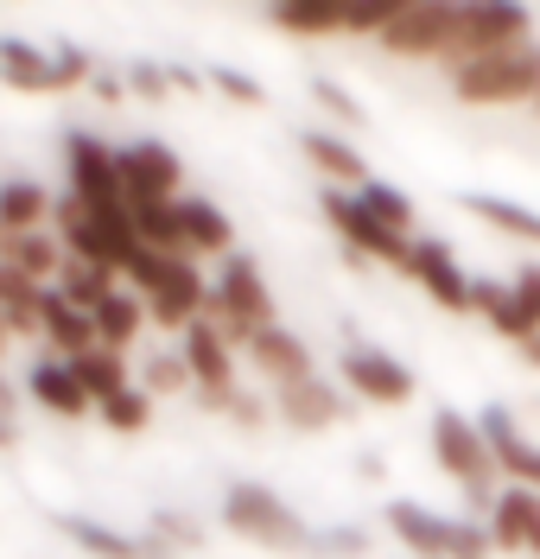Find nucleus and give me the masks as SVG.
Wrapping results in <instances>:
<instances>
[{
    "label": "nucleus",
    "mask_w": 540,
    "mask_h": 559,
    "mask_svg": "<svg viewBox=\"0 0 540 559\" xmlns=\"http://www.w3.org/2000/svg\"><path fill=\"white\" fill-rule=\"evenodd\" d=\"M432 464L465 484L470 509H496V496H503V489H496L503 464H496L490 439L477 432L470 414H458V407H439V414H432Z\"/></svg>",
    "instance_id": "f257e3e1"
},
{
    "label": "nucleus",
    "mask_w": 540,
    "mask_h": 559,
    "mask_svg": "<svg viewBox=\"0 0 540 559\" xmlns=\"http://www.w3.org/2000/svg\"><path fill=\"white\" fill-rule=\"evenodd\" d=\"M128 280L141 286V306L153 324H166V331H184V324H197L204 318V306H211V286H204V274L184 261V254H134V267H128Z\"/></svg>",
    "instance_id": "f03ea898"
},
{
    "label": "nucleus",
    "mask_w": 540,
    "mask_h": 559,
    "mask_svg": "<svg viewBox=\"0 0 540 559\" xmlns=\"http://www.w3.org/2000/svg\"><path fill=\"white\" fill-rule=\"evenodd\" d=\"M204 318L223 331V344L229 349L236 344L249 349L254 337L274 324V293H267V280H261V267H254V254H229V261H223Z\"/></svg>",
    "instance_id": "7ed1b4c3"
},
{
    "label": "nucleus",
    "mask_w": 540,
    "mask_h": 559,
    "mask_svg": "<svg viewBox=\"0 0 540 559\" xmlns=\"http://www.w3.org/2000/svg\"><path fill=\"white\" fill-rule=\"evenodd\" d=\"M540 90V45H508L496 58H477V64L452 70V96L465 108H503V103H535Z\"/></svg>",
    "instance_id": "20e7f679"
},
{
    "label": "nucleus",
    "mask_w": 540,
    "mask_h": 559,
    "mask_svg": "<svg viewBox=\"0 0 540 559\" xmlns=\"http://www.w3.org/2000/svg\"><path fill=\"white\" fill-rule=\"evenodd\" d=\"M223 522H229V534H242V540L267 547V554H305V540H312L305 522L261 484H229L223 489Z\"/></svg>",
    "instance_id": "39448f33"
},
{
    "label": "nucleus",
    "mask_w": 540,
    "mask_h": 559,
    "mask_svg": "<svg viewBox=\"0 0 540 559\" xmlns=\"http://www.w3.org/2000/svg\"><path fill=\"white\" fill-rule=\"evenodd\" d=\"M535 38V20H528V7H515V0H483V7H458V26H452V45H445V70H465L477 58H496L508 45H528Z\"/></svg>",
    "instance_id": "423d86ee"
},
{
    "label": "nucleus",
    "mask_w": 540,
    "mask_h": 559,
    "mask_svg": "<svg viewBox=\"0 0 540 559\" xmlns=\"http://www.w3.org/2000/svg\"><path fill=\"white\" fill-rule=\"evenodd\" d=\"M319 210H324V223L344 236V248H350V254H362V261H382V267H400V274H407V261H413V236H395L382 216H369L357 191L324 185Z\"/></svg>",
    "instance_id": "0eeeda50"
},
{
    "label": "nucleus",
    "mask_w": 540,
    "mask_h": 559,
    "mask_svg": "<svg viewBox=\"0 0 540 559\" xmlns=\"http://www.w3.org/2000/svg\"><path fill=\"white\" fill-rule=\"evenodd\" d=\"M115 166H121V198H128V210L179 204L184 166L166 140H128V146H115Z\"/></svg>",
    "instance_id": "6e6552de"
},
{
    "label": "nucleus",
    "mask_w": 540,
    "mask_h": 559,
    "mask_svg": "<svg viewBox=\"0 0 540 559\" xmlns=\"http://www.w3.org/2000/svg\"><path fill=\"white\" fill-rule=\"evenodd\" d=\"M64 166H71V198L83 210H121V166H115V146H103L96 134H71L64 140Z\"/></svg>",
    "instance_id": "1a4fd4ad"
},
{
    "label": "nucleus",
    "mask_w": 540,
    "mask_h": 559,
    "mask_svg": "<svg viewBox=\"0 0 540 559\" xmlns=\"http://www.w3.org/2000/svg\"><path fill=\"white\" fill-rule=\"evenodd\" d=\"M337 369H344V388H357L362 401H375V407H407L413 401V369L375 344H344Z\"/></svg>",
    "instance_id": "9d476101"
},
{
    "label": "nucleus",
    "mask_w": 540,
    "mask_h": 559,
    "mask_svg": "<svg viewBox=\"0 0 540 559\" xmlns=\"http://www.w3.org/2000/svg\"><path fill=\"white\" fill-rule=\"evenodd\" d=\"M452 26H458V7H445V0H400V13H395V26L382 33V45L395 58H445Z\"/></svg>",
    "instance_id": "9b49d317"
},
{
    "label": "nucleus",
    "mask_w": 540,
    "mask_h": 559,
    "mask_svg": "<svg viewBox=\"0 0 540 559\" xmlns=\"http://www.w3.org/2000/svg\"><path fill=\"white\" fill-rule=\"evenodd\" d=\"M407 274L432 293V306H445V312H470V274L458 267L452 242L420 236V242H413V261H407Z\"/></svg>",
    "instance_id": "f8f14e48"
},
{
    "label": "nucleus",
    "mask_w": 540,
    "mask_h": 559,
    "mask_svg": "<svg viewBox=\"0 0 540 559\" xmlns=\"http://www.w3.org/2000/svg\"><path fill=\"white\" fill-rule=\"evenodd\" d=\"M477 432L490 439V452H496V464H503L508 484H521V489H535V496H540V445H528V439H521L515 414L490 401V407L477 414Z\"/></svg>",
    "instance_id": "ddd939ff"
},
{
    "label": "nucleus",
    "mask_w": 540,
    "mask_h": 559,
    "mask_svg": "<svg viewBox=\"0 0 540 559\" xmlns=\"http://www.w3.org/2000/svg\"><path fill=\"white\" fill-rule=\"evenodd\" d=\"M179 356H184L191 382L204 388V394H229V388H236V349L223 344V331H216L211 318H197V324L179 331Z\"/></svg>",
    "instance_id": "4468645a"
},
{
    "label": "nucleus",
    "mask_w": 540,
    "mask_h": 559,
    "mask_svg": "<svg viewBox=\"0 0 540 559\" xmlns=\"http://www.w3.org/2000/svg\"><path fill=\"white\" fill-rule=\"evenodd\" d=\"M470 312H483L496 331H503L508 344H528V337H540V312L515 293V286H503V280H470Z\"/></svg>",
    "instance_id": "2eb2a0df"
},
{
    "label": "nucleus",
    "mask_w": 540,
    "mask_h": 559,
    "mask_svg": "<svg viewBox=\"0 0 540 559\" xmlns=\"http://www.w3.org/2000/svg\"><path fill=\"white\" fill-rule=\"evenodd\" d=\"M490 540L503 554H540V496L521 484H508L490 509Z\"/></svg>",
    "instance_id": "dca6fc26"
},
{
    "label": "nucleus",
    "mask_w": 540,
    "mask_h": 559,
    "mask_svg": "<svg viewBox=\"0 0 540 559\" xmlns=\"http://www.w3.org/2000/svg\"><path fill=\"white\" fill-rule=\"evenodd\" d=\"M388 534H395L400 547L413 559H445V547H452V515H432L427 502H388Z\"/></svg>",
    "instance_id": "f3484780"
},
{
    "label": "nucleus",
    "mask_w": 540,
    "mask_h": 559,
    "mask_svg": "<svg viewBox=\"0 0 540 559\" xmlns=\"http://www.w3.org/2000/svg\"><path fill=\"white\" fill-rule=\"evenodd\" d=\"M299 153H305L324 173V185H337V191H344V185H357V191L369 185V159H362L344 134H331V128H299Z\"/></svg>",
    "instance_id": "a211bd4d"
},
{
    "label": "nucleus",
    "mask_w": 540,
    "mask_h": 559,
    "mask_svg": "<svg viewBox=\"0 0 540 559\" xmlns=\"http://www.w3.org/2000/svg\"><path fill=\"white\" fill-rule=\"evenodd\" d=\"M249 356H254V369H261L274 388H292V382H305V376H312V349L299 344L287 324H267V331L249 344Z\"/></svg>",
    "instance_id": "6ab92c4d"
},
{
    "label": "nucleus",
    "mask_w": 540,
    "mask_h": 559,
    "mask_svg": "<svg viewBox=\"0 0 540 559\" xmlns=\"http://www.w3.org/2000/svg\"><path fill=\"white\" fill-rule=\"evenodd\" d=\"M274 401H280V419H287L292 432H324V426L344 419V401L319 376H305V382H292V388H274Z\"/></svg>",
    "instance_id": "aec40b11"
},
{
    "label": "nucleus",
    "mask_w": 540,
    "mask_h": 559,
    "mask_svg": "<svg viewBox=\"0 0 540 559\" xmlns=\"http://www.w3.org/2000/svg\"><path fill=\"white\" fill-rule=\"evenodd\" d=\"M58 527L71 534L83 554H96V559H172V547L166 540H128V534H115V527H103V522H89V515H58Z\"/></svg>",
    "instance_id": "412c9836"
},
{
    "label": "nucleus",
    "mask_w": 540,
    "mask_h": 559,
    "mask_svg": "<svg viewBox=\"0 0 540 559\" xmlns=\"http://www.w3.org/2000/svg\"><path fill=\"white\" fill-rule=\"evenodd\" d=\"M179 223H184V254H236V223L211 204V198H179Z\"/></svg>",
    "instance_id": "4be33fe9"
},
{
    "label": "nucleus",
    "mask_w": 540,
    "mask_h": 559,
    "mask_svg": "<svg viewBox=\"0 0 540 559\" xmlns=\"http://www.w3.org/2000/svg\"><path fill=\"white\" fill-rule=\"evenodd\" d=\"M26 394H33L45 414H58V419H83L96 401L83 394V382L71 376V362H38L33 376H26Z\"/></svg>",
    "instance_id": "5701e85b"
},
{
    "label": "nucleus",
    "mask_w": 540,
    "mask_h": 559,
    "mask_svg": "<svg viewBox=\"0 0 540 559\" xmlns=\"http://www.w3.org/2000/svg\"><path fill=\"white\" fill-rule=\"evenodd\" d=\"M267 26H280L287 38H331L344 33V0H280L267 7Z\"/></svg>",
    "instance_id": "b1692460"
},
{
    "label": "nucleus",
    "mask_w": 540,
    "mask_h": 559,
    "mask_svg": "<svg viewBox=\"0 0 540 559\" xmlns=\"http://www.w3.org/2000/svg\"><path fill=\"white\" fill-rule=\"evenodd\" d=\"M0 83H13V90H58L51 83V51L33 45L26 33H0Z\"/></svg>",
    "instance_id": "393cba45"
},
{
    "label": "nucleus",
    "mask_w": 540,
    "mask_h": 559,
    "mask_svg": "<svg viewBox=\"0 0 540 559\" xmlns=\"http://www.w3.org/2000/svg\"><path fill=\"white\" fill-rule=\"evenodd\" d=\"M45 337L58 344V356L71 362V356H83V349H96V318L83 312V306H71L58 286L45 293Z\"/></svg>",
    "instance_id": "a878e982"
},
{
    "label": "nucleus",
    "mask_w": 540,
    "mask_h": 559,
    "mask_svg": "<svg viewBox=\"0 0 540 559\" xmlns=\"http://www.w3.org/2000/svg\"><path fill=\"white\" fill-rule=\"evenodd\" d=\"M45 293H51V286H38V280H26L20 267L0 261V318H7L13 331H38V337H45Z\"/></svg>",
    "instance_id": "bb28decb"
},
{
    "label": "nucleus",
    "mask_w": 540,
    "mask_h": 559,
    "mask_svg": "<svg viewBox=\"0 0 540 559\" xmlns=\"http://www.w3.org/2000/svg\"><path fill=\"white\" fill-rule=\"evenodd\" d=\"M71 376L76 382H83V394H89V401H96V407H103V401H115V394H128V356H121V349H83V356H71Z\"/></svg>",
    "instance_id": "cd10ccee"
},
{
    "label": "nucleus",
    "mask_w": 540,
    "mask_h": 559,
    "mask_svg": "<svg viewBox=\"0 0 540 559\" xmlns=\"http://www.w3.org/2000/svg\"><path fill=\"white\" fill-rule=\"evenodd\" d=\"M51 210L58 204L45 198V185H33V178H7V185H0V236H33Z\"/></svg>",
    "instance_id": "c85d7f7f"
},
{
    "label": "nucleus",
    "mask_w": 540,
    "mask_h": 559,
    "mask_svg": "<svg viewBox=\"0 0 540 559\" xmlns=\"http://www.w3.org/2000/svg\"><path fill=\"white\" fill-rule=\"evenodd\" d=\"M458 204H465L470 216H483L490 229H503V236H515V242H535L540 248V210L508 204V198H483V191H465Z\"/></svg>",
    "instance_id": "c756f323"
},
{
    "label": "nucleus",
    "mask_w": 540,
    "mask_h": 559,
    "mask_svg": "<svg viewBox=\"0 0 540 559\" xmlns=\"http://www.w3.org/2000/svg\"><path fill=\"white\" fill-rule=\"evenodd\" d=\"M0 254H7V267H20V274L38 280V286L64 267V248H58V236H38V229H33V236H0Z\"/></svg>",
    "instance_id": "7c9ffc66"
},
{
    "label": "nucleus",
    "mask_w": 540,
    "mask_h": 559,
    "mask_svg": "<svg viewBox=\"0 0 540 559\" xmlns=\"http://www.w3.org/2000/svg\"><path fill=\"white\" fill-rule=\"evenodd\" d=\"M141 324H146V306L134 299V293H115V299H103V306H96V344L128 356V344L141 337Z\"/></svg>",
    "instance_id": "2f4dec72"
},
{
    "label": "nucleus",
    "mask_w": 540,
    "mask_h": 559,
    "mask_svg": "<svg viewBox=\"0 0 540 559\" xmlns=\"http://www.w3.org/2000/svg\"><path fill=\"white\" fill-rule=\"evenodd\" d=\"M58 293L96 318V306H103V299H115L121 286H115V274H108V267H89V261H71V254H64V267H58Z\"/></svg>",
    "instance_id": "473e14b6"
},
{
    "label": "nucleus",
    "mask_w": 540,
    "mask_h": 559,
    "mask_svg": "<svg viewBox=\"0 0 540 559\" xmlns=\"http://www.w3.org/2000/svg\"><path fill=\"white\" fill-rule=\"evenodd\" d=\"M134 236H141L146 254H184L179 204H141V210H134Z\"/></svg>",
    "instance_id": "72a5a7b5"
},
{
    "label": "nucleus",
    "mask_w": 540,
    "mask_h": 559,
    "mask_svg": "<svg viewBox=\"0 0 540 559\" xmlns=\"http://www.w3.org/2000/svg\"><path fill=\"white\" fill-rule=\"evenodd\" d=\"M357 198H362V210H369V216H382L395 236H413V198H407L400 185H388V178H369Z\"/></svg>",
    "instance_id": "f704fd0d"
},
{
    "label": "nucleus",
    "mask_w": 540,
    "mask_h": 559,
    "mask_svg": "<svg viewBox=\"0 0 540 559\" xmlns=\"http://www.w3.org/2000/svg\"><path fill=\"white\" fill-rule=\"evenodd\" d=\"M400 0H344V33L350 38H382L395 26Z\"/></svg>",
    "instance_id": "c9c22d12"
},
{
    "label": "nucleus",
    "mask_w": 540,
    "mask_h": 559,
    "mask_svg": "<svg viewBox=\"0 0 540 559\" xmlns=\"http://www.w3.org/2000/svg\"><path fill=\"white\" fill-rule=\"evenodd\" d=\"M184 382H191V369H184L179 349H153V356L141 362V388L146 394H179Z\"/></svg>",
    "instance_id": "e433bc0d"
},
{
    "label": "nucleus",
    "mask_w": 540,
    "mask_h": 559,
    "mask_svg": "<svg viewBox=\"0 0 540 559\" xmlns=\"http://www.w3.org/2000/svg\"><path fill=\"white\" fill-rule=\"evenodd\" d=\"M96 414H103L108 426H115V432H141L146 419H153V394H146V388L134 382L128 394H115V401H103Z\"/></svg>",
    "instance_id": "4c0bfd02"
},
{
    "label": "nucleus",
    "mask_w": 540,
    "mask_h": 559,
    "mask_svg": "<svg viewBox=\"0 0 540 559\" xmlns=\"http://www.w3.org/2000/svg\"><path fill=\"white\" fill-rule=\"evenodd\" d=\"M89 76H96V58H89L76 38H58V45H51V83H58V90H76V83H89Z\"/></svg>",
    "instance_id": "58836bf2"
},
{
    "label": "nucleus",
    "mask_w": 540,
    "mask_h": 559,
    "mask_svg": "<svg viewBox=\"0 0 540 559\" xmlns=\"http://www.w3.org/2000/svg\"><path fill=\"white\" fill-rule=\"evenodd\" d=\"M312 103H319L331 121H344V128H362V121H369V108H362L344 83H331V76H312Z\"/></svg>",
    "instance_id": "ea45409f"
},
{
    "label": "nucleus",
    "mask_w": 540,
    "mask_h": 559,
    "mask_svg": "<svg viewBox=\"0 0 540 559\" xmlns=\"http://www.w3.org/2000/svg\"><path fill=\"white\" fill-rule=\"evenodd\" d=\"M211 83L229 96V103H242V108H261V103H267V90L254 83L249 70H236V64H211Z\"/></svg>",
    "instance_id": "a19ab883"
},
{
    "label": "nucleus",
    "mask_w": 540,
    "mask_h": 559,
    "mask_svg": "<svg viewBox=\"0 0 540 559\" xmlns=\"http://www.w3.org/2000/svg\"><path fill=\"white\" fill-rule=\"evenodd\" d=\"M153 540H166V547L179 554V547H204V527L191 522V515H172V509H159V515H153Z\"/></svg>",
    "instance_id": "79ce46f5"
},
{
    "label": "nucleus",
    "mask_w": 540,
    "mask_h": 559,
    "mask_svg": "<svg viewBox=\"0 0 540 559\" xmlns=\"http://www.w3.org/2000/svg\"><path fill=\"white\" fill-rule=\"evenodd\" d=\"M490 534H483V522L477 515H465V522H452V547H445V559H490Z\"/></svg>",
    "instance_id": "37998d69"
},
{
    "label": "nucleus",
    "mask_w": 540,
    "mask_h": 559,
    "mask_svg": "<svg viewBox=\"0 0 540 559\" xmlns=\"http://www.w3.org/2000/svg\"><path fill=\"white\" fill-rule=\"evenodd\" d=\"M128 96H141V103H166V96H172L166 64H128Z\"/></svg>",
    "instance_id": "c03bdc74"
},
{
    "label": "nucleus",
    "mask_w": 540,
    "mask_h": 559,
    "mask_svg": "<svg viewBox=\"0 0 540 559\" xmlns=\"http://www.w3.org/2000/svg\"><path fill=\"white\" fill-rule=\"evenodd\" d=\"M204 407H216V414L242 419V426H261V401H249L242 388H229V394H204Z\"/></svg>",
    "instance_id": "a18cd8bd"
},
{
    "label": "nucleus",
    "mask_w": 540,
    "mask_h": 559,
    "mask_svg": "<svg viewBox=\"0 0 540 559\" xmlns=\"http://www.w3.org/2000/svg\"><path fill=\"white\" fill-rule=\"evenodd\" d=\"M324 547H331V554H344V559L369 554V540H362V527H331V534H324Z\"/></svg>",
    "instance_id": "49530a36"
},
{
    "label": "nucleus",
    "mask_w": 540,
    "mask_h": 559,
    "mask_svg": "<svg viewBox=\"0 0 540 559\" xmlns=\"http://www.w3.org/2000/svg\"><path fill=\"white\" fill-rule=\"evenodd\" d=\"M89 90H96L103 103H121V96H128V76H115V70H96V76H89Z\"/></svg>",
    "instance_id": "de8ad7c7"
},
{
    "label": "nucleus",
    "mask_w": 540,
    "mask_h": 559,
    "mask_svg": "<svg viewBox=\"0 0 540 559\" xmlns=\"http://www.w3.org/2000/svg\"><path fill=\"white\" fill-rule=\"evenodd\" d=\"M515 293H521V299H528V306L540 312V267H535V261H528V267L515 274Z\"/></svg>",
    "instance_id": "09e8293b"
},
{
    "label": "nucleus",
    "mask_w": 540,
    "mask_h": 559,
    "mask_svg": "<svg viewBox=\"0 0 540 559\" xmlns=\"http://www.w3.org/2000/svg\"><path fill=\"white\" fill-rule=\"evenodd\" d=\"M166 76H172V90H184V96H197L204 83H197V70L191 64H166Z\"/></svg>",
    "instance_id": "8fccbe9b"
},
{
    "label": "nucleus",
    "mask_w": 540,
    "mask_h": 559,
    "mask_svg": "<svg viewBox=\"0 0 540 559\" xmlns=\"http://www.w3.org/2000/svg\"><path fill=\"white\" fill-rule=\"evenodd\" d=\"M515 349H521V362H535L540 369V337H528V344H515Z\"/></svg>",
    "instance_id": "3c124183"
},
{
    "label": "nucleus",
    "mask_w": 540,
    "mask_h": 559,
    "mask_svg": "<svg viewBox=\"0 0 540 559\" xmlns=\"http://www.w3.org/2000/svg\"><path fill=\"white\" fill-rule=\"evenodd\" d=\"M0 419H13V388L0 382Z\"/></svg>",
    "instance_id": "603ef678"
},
{
    "label": "nucleus",
    "mask_w": 540,
    "mask_h": 559,
    "mask_svg": "<svg viewBox=\"0 0 540 559\" xmlns=\"http://www.w3.org/2000/svg\"><path fill=\"white\" fill-rule=\"evenodd\" d=\"M7 445H13V419H0V452H7Z\"/></svg>",
    "instance_id": "864d4df0"
},
{
    "label": "nucleus",
    "mask_w": 540,
    "mask_h": 559,
    "mask_svg": "<svg viewBox=\"0 0 540 559\" xmlns=\"http://www.w3.org/2000/svg\"><path fill=\"white\" fill-rule=\"evenodd\" d=\"M7 337H13V324H7V318H0V356H7Z\"/></svg>",
    "instance_id": "5fc2aeb1"
},
{
    "label": "nucleus",
    "mask_w": 540,
    "mask_h": 559,
    "mask_svg": "<svg viewBox=\"0 0 540 559\" xmlns=\"http://www.w3.org/2000/svg\"><path fill=\"white\" fill-rule=\"evenodd\" d=\"M535 115H540V90H535Z\"/></svg>",
    "instance_id": "6e6d98bb"
}]
</instances>
